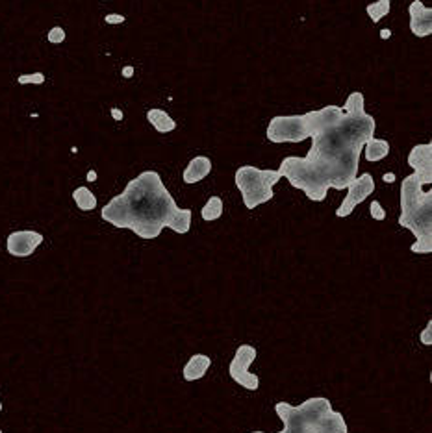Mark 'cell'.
Wrapping results in <instances>:
<instances>
[{
	"label": "cell",
	"mask_w": 432,
	"mask_h": 433,
	"mask_svg": "<svg viewBox=\"0 0 432 433\" xmlns=\"http://www.w3.org/2000/svg\"><path fill=\"white\" fill-rule=\"evenodd\" d=\"M308 119L312 147L304 158H284L278 173L310 200L323 202L331 187L347 189L358 176L362 147L375 137L376 121L363 110L360 91L349 95L344 108L325 106L308 112Z\"/></svg>",
	"instance_id": "1"
},
{
	"label": "cell",
	"mask_w": 432,
	"mask_h": 433,
	"mask_svg": "<svg viewBox=\"0 0 432 433\" xmlns=\"http://www.w3.org/2000/svg\"><path fill=\"white\" fill-rule=\"evenodd\" d=\"M191 210H182L171 197L156 171H145L128 182L101 211L102 221L115 228H128L141 239H156L163 228L188 234Z\"/></svg>",
	"instance_id": "2"
},
{
	"label": "cell",
	"mask_w": 432,
	"mask_h": 433,
	"mask_svg": "<svg viewBox=\"0 0 432 433\" xmlns=\"http://www.w3.org/2000/svg\"><path fill=\"white\" fill-rule=\"evenodd\" d=\"M275 411L284 424L278 433H349L344 415L334 411L331 400L323 396L308 398L301 406L278 402Z\"/></svg>",
	"instance_id": "3"
},
{
	"label": "cell",
	"mask_w": 432,
	"mask_h": 433,
	"mask_svg": "<svg viewBox=\"0 0 432 433\" xmlns=\"http://www.w3.org/2000/svg\"><path fill=\"white\" fill-rule=\"evenodd\" d=\"M399 226L416 236L413 254L432 252V191H423V182L413 173L401 184V216Z\"/></svg>",
	"instance_id": "4"
},
{
	"label": "cell",
	"mask_w": 432,
	"mask_h": 433,
	"mask_svg": "<svg viewBox=\"0 0 432 433\" xmlns=\"http://www.w3.org/2000/svg\"><path fill=\"white\" fill-rule=\"evenodd\" d=\"M278 171L271 169H258L252 165H243L236 171V187L243 197V204L247 210H254L258 206L269 202L275 197L273 186L280 180Z\"/></svg>",
	"instance_id": "5"
},
{
	"label": "cell",
	"mask_w": 432,
	"mask_h": 433,
	"mask_svg": "<svg viewBox=\"0 0 432 433\" xmlns=\"http://www.w3.org/2000/svg\"><path fill=\"white\" fill-rule=\"evenodd\" d=\"M312 136L308 113L304 115H278L271 119L267 126V139L271 143H302Z\"/></svg>",
	"instance_id": "6"
},
{
	"label": "cell",
	"mask_w": 432,
	"mask_h": 433,
	"mask_svg": "<svg viewBox=\"0 0 432 433\" xmlns=\"http://www.w3.org/2000/svg\"><path fill=\"white\" fill-rule=\"evenodd\" d=\"M258 358L256 348L251 347V345H241V347L236 350L234 358L230 361V367H228V374L230 378L239 384L243 389L256 391L260 387V380H258L256 374H251L249 372V367L254 359Z\"/></svg>",
	"instance_id": "7"
},
{
	"label": "cell",
	"mask_w": 432,
	"mask_h": 433,
	"mask_svg": "<svg viewBox=\"0 0 432 433\" xmlns=\"http://www.w3.org/2000/svg\"><path fill=\"white\" fill-rule=\"evenodd\" d=\"M375 191V180L370 173H363L362 176H357L351 184L347 186V197L344 198V202L336 210V216L344 219L352 213V210L357 208L360 202H363L365 198L373 195Z\"/></svg>",
	"instance_id": "8"
},
{
	"label": "cell",
	"mask_w": 432,
	"mask_h": 433,
	"mask_svg": "<svg viewBox=\"0 0 432 433\" xmlns=\"http://www.w3.org/2000/svg\"><path fill=\"white\" fill-rule=\"evenodd\" d=\"M43 243V236L34 230H21L8 236V252L15 258H28L36 252V248Z\"/></svg>",
	"instance_id": "9"
},
{
	"label": "cell",
	"mask_w": 432,
	"mask_h": 433,
	"mask_svg": "<svg viewBox=\"0 0 432 433\" xmlns=\"http://www.w3.org/2000/svg\"><path fill=\"white\" fill-rule=\"evenodd\" d=\"M408 165L413 169L423 182V186L432 184V145H416L408 154Z\"/></svg>",
	"instance_id": "10"
},
{
	"label": "cell",
	"mask_w": 432,
	"mask_h": 433,
	"mask_svg": "<svg viewBox=\"0 0 432 433\" xmlns=\"http://www.w3.org/2000/svg\"><path fill=\"white\" fill-rule=\"evenodd\" d=\"M410 30L418 38H427L432 34V10L423 6L421 0H413L410 8Z\"/></svg>",
	"instance_id": "11"
},
{
	"label": "cell",
	"mask_w": 432,
	"mask_h": 433,
	"mask_svg": "<svg viewBox=\"0 0 432 433\" xmlns=\"http://www.w3.org/2000/svg\"><path fill=\"white\" fill-rule=\"evenodd\" d=\"M210 367H212V359L208 358V356H204V354H193L188 359L184 371H182L184 380L186 382H197V380L204 378V374H206Z\"/></svg>",
	"instance_id": "12"
},
{
	"label": "cell",
	"mask_w": 432,
	"mask_h": 433,
	"mask_svg": "<svg viewBox=\"0 0 432 433\" xmlns=\"http://www.w3.org/2000/svg\"><path fill=\"white\" fill-rule=\"evenodd\" d=\"M210 171H212V161H210V158H206V156H197V158L189 161L182 178H184L186 184H197V182L206 178Z\"/></svg>",
	"instance_id": "13"
},
{
	"label": "cell",
	"mask_w": 432,
	"mask_h": 433,
	"mask_svg": "<svg viewBox=\"0 0 432 433\" xmlns=\"http://www.w3.org/2000/svg\"><path fill=\"white\" fill-rule=\"evenodd\" d=\"M147 119L154 126V130L160 132V134H169L176 128L175 119L169 117V113L163 112V110H149Z\"/></svg>",
	"instance_id": "14"
},
{
	"label": "cell",
	"mask_w": 432,
	"mask_h": 433,
	"mask_svg": "<svg viewBox=\"0 0 432 433\" xmlns=\"http://www.w3.org/2000/svg\"><path fill=\"white\" fill-rule=\"evenodd\" d=\"M365 147V160L375 163V161L384 160L389 154V143L386 139H376L371 137L370 141L363 145Z\"/></svg>",
	"instance_id": "15"
},
{
	"label": "cell",
	"mask_w": 432,
	"mask_h": 433,
	"mask_svg": "<svg viewBox=\"0 0 432 433\" xmlns=\"http://www.w3.org/2000/svg\"><path fill=\"white\" fill-rule=\"evenodd\" d=\"M73 198H75L76 206L82 211H91L97 208V197L89 191L88 187H78V189H75L73 191Z\"/></svg>",
	"instance_id": "16"
},
{
	"label": "cell",
	"mask_w": 432,
	"mask_h": 433,
	"mask_svg": "<svg viewBox=\"0 0 432 433\" xmlns=\"http://www.w3.org/2000/svg\"><path fill=\"white\" fill-rule=\"evenodd\" d=\"M201 215L204 221H208V223L217 221V219L223 215V200H221L219 197L208 198V202L204 204V208H202Z\"/></svg>",
	"instance_id": "17"
},
{
	"label": "cell",
	"mask_w": 432,
	"mask_h": 433,
	"mask_svg": "<svg viewBox=\"0 0 432 433\" xmlns=\"http://www.w3.org/2000/svg\"><path fill=\"white\" fill-rule=\"evenodd\" d=\"M389 10H392V0H376V2H373V4H370V6L365 8L370 19L373 21L375 25L388 15Z\"/></svg>",
	"instance_id": "18"
},
{
	"label": "cell",
	"mask_w": 432,
	"mask_h": 433,
	"mask_svg": "<svg viewBox=\"0 0 432 433\" xmlns=\"http://www.w3.org/2000/svg\"><path fill=\"white\" fill-rule=\"evenodd\" d=\"M21 86H26V84H34V86H41L45 84V75L43 73H30V75H21L19 80H17Z\"/></svg>",
	"instance_id": "19"
},
{
	"label": "cell",
	"mask_w": 432,
	"mask_h": 433,
	"mask_svg": "<svg viewBox=\"0 0 432 433\" xmlns=\"http://www.w3.org/2000/svg\"><path fill=\"white\" fill-rule=\"evenodd\" d=\"M49 41H51L52 45H60L65 41V30H63L62 26H54V28H51V32H49Z\"/></svg>",
	"instance_id": "20"
},
{
	"label": "cell",
	"mask_w": 432,
	"mask_h": 433,
	"mask_svg": "<svg viewBox=\"0 0 432 433\" xmlns=\"http://www.w3.org/2000/svg\"><path fill=\"white\" fill-rule=\"evenodd\" d=\"M370 211H371V216H373L375 221H384V219H386V211L382 210V206L379 200H373V202H371Z\"/></svg>",
	"instance_id": "21"
},
{
	"label": "cell",
	"mask_w": 432,
	"mask_h": 433,
	"mask_svg": "<svg viewBox=\"0 0 432 433\" xmlns=\"http://www.w3.org/2000/svg\"><path fill=\"white\" fill-rule=\"evenodd\" d=\"M421 343L427 345V347H431L432 345V322L431 321H429L427 328L423 330V334H421Z\"/></svg>",
	"instance_id": "22"
},
{
	"label": "cell",
	"mask_w": 432,
	"mask_h": 433,
	"mask_svg": "<svg viewBox=\"0 0 432 433\" xmlns=\"http://www.w3.org/2000/svg\"><path fill=\"white\" fill-rule=\"evenodd\" d=\"M108 25H121V23H125V15H117V13H110L104 17Z\"/></svg>",
	"instance_id": "23"
},
{
	"label": "cell",
	"mask_w": 432,
	"mask_h": 433,
	"mask_svg": "<svg viewBox=\"0 0 432 433\" xmlns=\"http://www.w3.org/2000/svg\"><path fill=\"white\" fill-rule=\"evenodd\" d=\"M112 115L115 121H121V119H123V112H121V110H117V108H112Z\"/></svg>",
	"instance_id": "24"
},
{
	"label": "cell",
	"mask_w": 432,
	"mask_h": 433,
	"mask_svg": "<svg viewBox=\"0 0 432 433\" xmlns=\"http://www.w3.org/2000/svg\"><path fill=\"white\" fill-rule=\"evenodd\" d=\"M123 76H125V78H132V76H134V67L123 69Z\"/></svg>",
	"instance_id": "25"
},
{
	"label": "cell",
	"mask_w": 432,
	"mask_h": 433,
	"mask_svg": "<svg viewBox=\"0 0 432 433\" xmlns=\"http://www.w3.org/2000/svg\"><path fill=\"white\" fill-rule=\"evenodd\" d=\"M394 180H395V174L394 173L384 174V182H388V184H389V182H394Z\"/></svg>",
	"instance_id": "26"
},
{
	"label": "cell",
	"mask_w": 432,
	"mask_h": 433,
	"mask_svg": "<svg viewBox=\"0 0 432 433\" xmlns=\"http://www.w3.org/2000/svg\"><path fill=\"white\" fill-rule=\"evenodd\" d=\"M88 180H89V182H93V180H97V173H95V171H91V173L88 174Z\"/></svg>",
	"instance_id": "27"
},
{
	"label": "cell",
	"mask_w": 432,
	"mask_h": 433,
	"mask_svg": "<svg viewBox=\"0 0 432 433\" xmlns=\"http://www.w3.org/2000/svg\"><path fill=\"white\" fill-rule=\"evenodd\" d=\"M381 36H382V38H384V39L389 38V32H388V30H384V32H382V34H381Z\"/></svg>",
	"instance_id": "28"
},
{
	"label": "cell",
	"mask_w": 432,
	"mask_h": 433,
	"mask_svg": "<svg viewBox=\"0 0 432 433\" xmlns=\"http://www.w3.org/2000/svg\"><path fill=\"white\" fill-rule=\"evenodd\" d=\"M0 411H2V402H0Z\"/></svg>",
	"instance_id": "29"
},
{
	"label": "cell",
	"mask_w": 432,
	"mask_h": 433,
	"mask_svg": "<svg viewBox=\"0 0 432 433\" xmlns=\"http://www.w3.org/2000/svg\"><path fill=\"white\" fill-rule=\"evenodd\" d=\"M0 433H2V430H0Z\"/></svg>",
	"instance_id": "30"
}]
</instances>
